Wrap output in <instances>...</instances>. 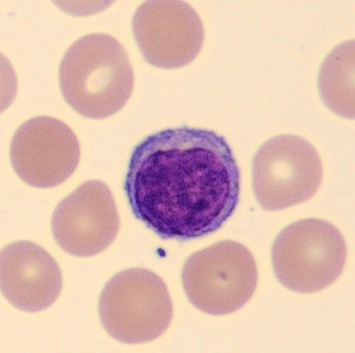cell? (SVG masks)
<instances>
[{"mask_svg":"<svg viewBox=\"0 0 355 353\" xmlns=\"http://www.w3.org/2000/svg\"><path fill=\"white\" fill-rule=\"evenodd\" d=\"M123 187L135 218L161 239L189 241L216 232L234 214L240 172L223 137L184 126L133 149Z\"/></svg>","mask_w":355,"mask_h":353,"instance_id":"1","label":"cell"},{"mask_svg":"<svg viewBox=\"0 0 355 353\" xmlns=\"http://www.w3.org/2000/svg\"><path fill=\"white\" fill-rule=\"evenodd\" d=\"M58 77L67 104L93 120L121 111L135 85L127 51L107 34L87 35L72 44L62 58Z\"/></svg>","mask_w":355,"mask_h":353,"instance_id":"2","label":"cell"},{"mask_svg":"<svg viewBox=\"0 0 355 353\" xmlns=\"http://www.w3.org/2000/svg\"><path fill=\"white\" fill-rule=\"evenodd\" d=\"M102 326L121 343L137 345L160 338L173 319V303L162 278L144 268L121 271L99 301Z\"/></svg>","mask_w":355,"mask_h":353,"instance_id":"3","label":"cell"},{"mask_svg":"<svg viewBox=\"0 0 355 353\" xmlns=\"http://www.w3.org/2000/svg\"><path fill=\"white\" fill-rule=\"evenodd\" d=\"M347 244L336 226L321 219H303L275 238L272 266L280 284L297 293H314L342 275Z\"/></svg>","mask_w":355,"mask_h":353,"instance_id":"4","label":"cell"},{"mask_svg":"<svg viewBox=\"0 0 355 353\" xmlns=\"http://www.w3.org/2000/svg\"><path fill=\"white\" fill-rule=\"evenodd\" d=\"M182 280L196 308L209 315H227L241 309L254 295L258 268L244 245L222 241L191 255Z\"/></svg>","mask_w":355,"mask_h":353,"instance_id":"5","label":"cell"},{"mask_svg":"<svg viewBox=\"0 0 355 353\" xmlns=\"http://www.w3.org/2000/svg\"><path fill=\"white\" fill-rule=\"evenodd\" d=\"M323 176V163L316 148L297 135L272 137L254 157V196L268 212L307 202L316 195Z\"/></svg>","mask_w":355,"mask_h":353,"instance_id":"6","label":"cell"},{"mask_svg":"<svg viewBox=\"0 0 355 353\" xmlns=\"http://www.w3.org/2000/svg\"><path fill=\"white\" fill-rule=\"evenodd\" d=\"M132 33L144 60L159 69L186 67L205 41L202 19L184 1H146L132 19Z\"/></svg>","mask_w":355,"mask_h":353,"instance_id":"7","label":"cell"},{"mask_svg":"<svg viewBox=\"0 0 355 353\" xmlns=\"http://www.w3.org/2000/svg\"><path fill=\"white\" fill-rule=\"evenodd\" d=\"M121 221L106 184L85 182L64 198L53 212L51 231L58 246L77 258L96 256L111 246Z\"/></svg>","mask_w":355,"mask_h":353,"instance_id":"8","label":"cell"},{"mask_svg":"<svg viewBox=\"0 0 355 353\" xmlns=\"http://www.w3.org/2000/svg\"><path fill=\"white\" fill-rule=\"evenodd\" d=\"M16 174L30 186L50 189L64 183L80 161L74 132L58 119L38 117L16 130L10 147Z\"/></svg>","mask_w":355,"mask_h":353,"instance_id":"9","label":"cell"},{"mask_svg":"<svg viewBox=\"0 0 355 353\" xmlns=\"http://www.w3.org/2000/svg\"><path fill=\"white\" fill-rule=\"evenodd\" d=\"M1 293L14 307L28 313L51 307L60 295L62 275L55 259L30 241L11 243L0 256Z\"/></svg>","mask_w":355,"mask_h":353,"instance_id":"10","label":"cell"},{"mask_svg":"<svg viewBox=\"0 0 355 353\" xmlns=\"http://www.w3.org/2000/svg\"><path fill=\"white\" fill-rule=\"evenodd\" d=\"M322 100L334 113L354 119V41L331 51L319 74Z\"/></svg>","mask_w":355,"mask_h":353,"instance_id":"11","label":"cell"}]
</instances>
